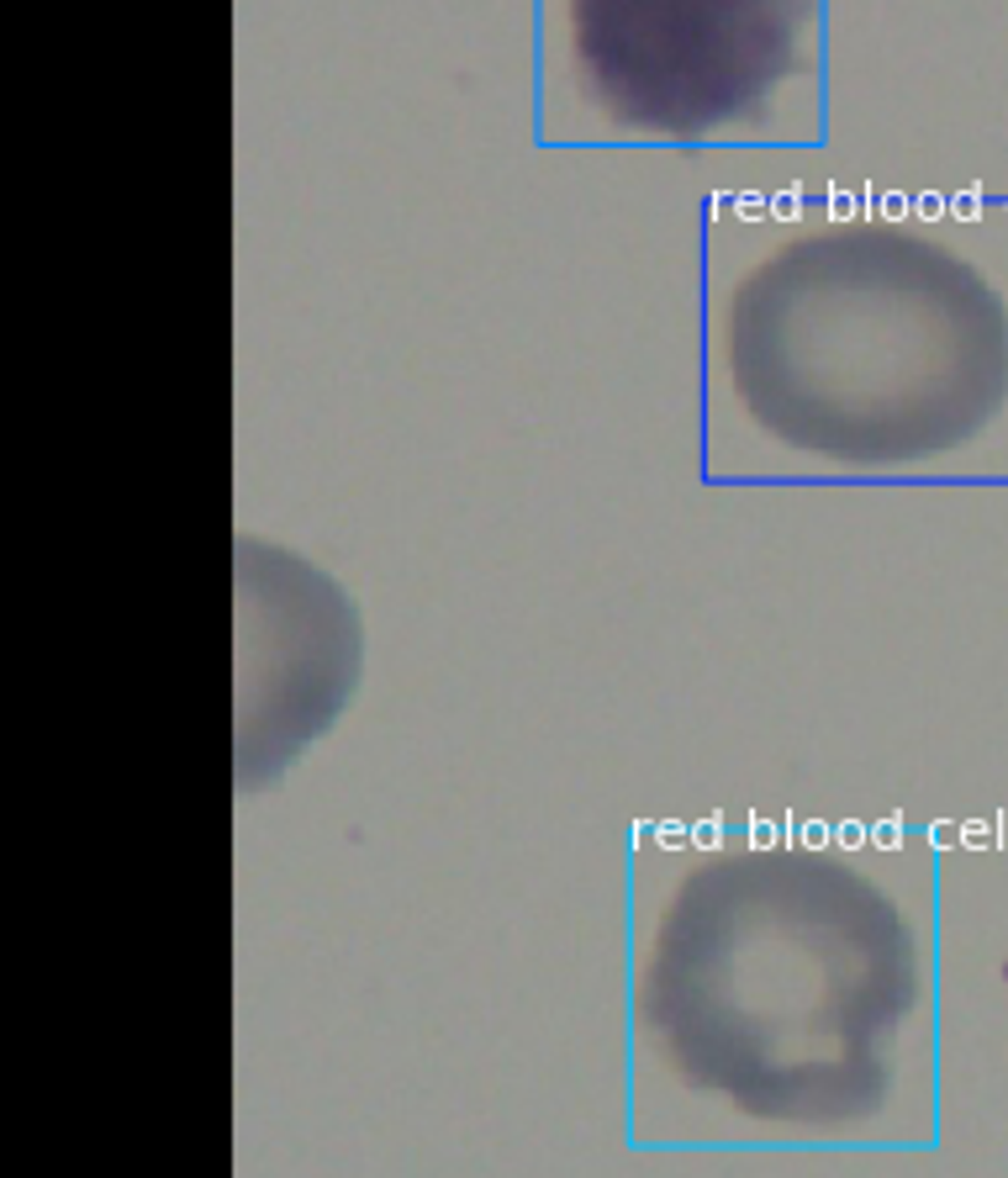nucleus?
Instances as JSON below:
<instances>
[{
  "mask_svg": "<svg viewBox=\"0 0 1008 1178\" xmlns=\"http://www.w3.org/2000/svg\"><path fill=\"white\" fill-rule=\"evenodd\" d=\"M634 1004L692 1094L750 1120L844 1125L893 1089L924 951L861 867L819 846H734L681 872Z\"/></svg>",
  "mask_w": 1008,
  "mask_h": 1178,
  "instance_id": "2",
  "label": "nucleus"
},
{
  "mask_svg": "<svg viewBox=\"0 0 1008 1178\" xmlns=\"http://www.w3.org/2000/svg\"><path fill=\"white\" fill-rule=\"evenodd\" d=\"M697 275L713 475L1008 481V196L718 190Z\"/></svg>",
  "mask_w": 1008,
  "mask_h": 1178,
  "instance_id": "1",
  "label": "nucleus"
},
{
  "mask_svg": "<svg viewBox=\"0 0 1008 1178\" xmlns=\"http://www.w3.org/2000/svg\"><path fill=\"white\" fill-rule=\"evenodd\" d=\"M539 148L802 154L829 138L824 0H539Z\"/></svg>",
  "mask_w": 1008,
  "mask_h": 1178,
  "instance_id": "3",
  "label": "nucleus"
}]
</instances>
